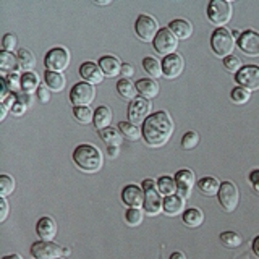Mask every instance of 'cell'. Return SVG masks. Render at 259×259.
<instances>
[{"label": "cell", "instance_id": "obj_1", "mask_svg": "<svg viewBox=\"0 0 259 259\" xmlns=\"http://www.w3.org/2000/svg\"><path fill=\"white\" fill-rule=\"evenodd\" d=\"M174 135V121L167 112L159 110L146 118L143 123V138L151 148H160Z\"/></svg>", "mask_w": 259, "mask_h": 259}, {"label": "cell", "instance_id": "obj_2", "mask_svg": "<svg viewBox=\"0 0 259 259\" xmlns=\"http://www.w3.org/2000/svg\"><path fill=\"white\" fill-rule=\"evenodd\" d=\"M73 162L78 165L79 170L86 174H96L102 168L104 157L102 152L93 144H79L73 151Z\"/></svg>", "mask_w": 259, "mask_h": 259}, {"label": "cell", "instance_id": "obj_3", "mask_svg": "<svg viewBox=\"0 0 259 259\" xmlns=\"http://www.w3.org/2000/svg\"><path fill=\"white\" fill-rule=\"evenodd\" d=\"M144 190V212L148 215H157L159 212L164 210V199H162V194L157 190V182L152 180V178H146L143 180Z\"/></svg>", "mask_w": 259, "mask_h": 259}, {"label": "cell", "instance_id": "obj_4", "mask_svg": "<svg viewBox=\"0 0 259 259\" xmlns=\"http://www.w3.org/2000/svg\"><path fill=\"white\" fill-rule=\"evenodd\" d=\"M210 47H212L214 54L217 57H222V59L232 55L235 49V39L232 32L225 28H217L210 36Z\"/></svg>", "mask_w": 259, "mask_h": 259}, {"label": "cell", "instance_id": "obj_5", "mask_svg": "<svg viewBox=\"0 0 259 259\" xmlns=\"http://www.w3.org/2000/svg\"><path fill=\"white\" fill-rule=\"evenodd\" d=\"M207 18L219 28L225 26L232 20V4L227 0H210L207 5Z\"/></svg>", "mask_w": 259, "mask_h": 259}, {"label": "cell", "instance_id": "obj_6", "mask_svg": "<svg viewBox=\"0 0 259 259\" xmlns=\"http://www.w3.org/2000/svg\"><path fill=\"white\" fill-rule=\"evenodd\" d=\"M135 31H136L138 37L143 39L144 42H149V40H154V39H156L157 32H159L160 29H159V23H157L156 18H152L151 15L141 13V15L136 18Z\"/></svg>", "mask_w": 259, "mask_h": 259}, {"label": "cell", "instance_id": "obj_7", "mask_svg": "<svg viewBox=\"0 0 259 259\" xmlns=\"http://www.w3.org/2000/svg\"><path fill=\"white\" fill-rule=\"evenodd\" d=\"M152 46H154V51L157 54L167 57V55L175 54L178 47V39L168 28H160L156 39L152 40Z\"/></svg>", "mask_w": 259, "mask_h": 259}, {"label": "cell", "instance_id": "obj_8", "mask_svg": "<svg viewBox=\"0 0 259 259\" xmlns=\"http://www.w3.org/2000/svg\"><path fill=\"white\" fill-rule=\"evenodd\" d=\"M44 65L47 71L62 73L63 70H67V67L70 65V52L63 47H54L46 54Z\"/></svg>", "mask_w": 259, "mask_h": 259}, {"label": "cell", "instance_id": "obj_9", "mask_svg": "<svg viewBox=\"0 0 259 259\" xmlns=\"http://www.w3.org/2000/svg\"><path fill=\"white\" fill-rule=\"evenodd\" d=\"M94 97L96 89L93 84L86 83V81L76 83L70 91V102L73 104V107H88L94 101Z\"/></svg>", "mask_w": 259, "mask_h": 259}, {"label": "cell", "instance_id": "obj_10", "mask_svg": "<svg viewBox=\"0 0 259 259\" xmlns=\"http://www.w3.org/2000/svg\"><path fill=\"white\" fill-rule=\"evenodd\" d=\"M217 198H219V202H221V206L227 212H233V210L238 207V202H240V193H238L237 185L233 182L221 183V190L217 193Z\"/></svg>", "mask_w": 259, "mask_h": 259}, {"label": "cell", "instance_id": "obj_11", "mask_svg": "<svg viewBox=\"0 0 259 259\" xmlns=\"http://www.w3.org/2000/svg\"><path fill=\"white\" fill-rule=\"evenodd\" d=\"M151 112V102L144 97H136L128 105V121L133 125H141L149 117Z\"/></svg>", "mask_w": 259, "mask_h": 259}, {"label": "cell", "instance_id": "obj_12", "mask_svg": "<svg viewBox=\"0 0 259 259\" xmlns=\"http://www.w3.org/2000/svg\"><path fill=\"white\" fill-rule=\"evenodd\" d=\"M31 256L34 259H59L63 256V248L54 241H36L31 246Z\"/></svg>", "mask_w": 259, "mask_h": 259}, {"label": "cell", "instance_id": "obj_13", "mask_svg": "<svg viewBox=\"0 0 259 259\" xmlns=\"http://www.w3.org/2000/svg\"><path fill=\"white\" fill-rule=\"evenodd\" d=\"M238 86L248 89V91H259V67L257 65H245L238 73L237 76Z\"/></svg>", "mask_w": 259, "mask_h": 259}, {"label": "cell", "instance_id": "obj_14", "mask_svg": "<svg viewBox=\"0 0 259 259\" xmlns=\"http://www.w3.org/2000/svg\"><path fill=\"white\" fill-rule=\"evenodd\" d=\"M240 51L248 57H259V32L254 29H246L237 39Z\"/></svg>", "mask_w": 259, "mask_h": 259}, {"label": "cell", "instance_id": "obj_15", "mask_svg": "<svg viewBox=\"0 0 259 259\" xmlns=\"http://www.w3.org/2000/svg\"><path fill=\"white\" fill-rule=\"evenodd\" d=\"M185 70V60L182 55L178 54H172L164 57L162 60V71H164V76L167 79H175L183 73Z\"/></svg>", "mask_w": 259, "mask_h": 259}, {"label": "cell", "instance_id": "obj_16", "mask_svg": "<svg viewBox=\"0 0 259 259\" xmlns=\"http://www.w3.org/2000/svg\"><path fill=\"white\" fill-rule=\"evenodd\" d=\"M175 182H177V191L178 194L186 199V198H190L191 196V190H193V186H194V182H196V178H194V174L191 172L190 168H182V170H178V172L175 174Z\"/></svg>", "mask_w": 259, "mask_h": 259}, {"label": "cell", "instance_id": "obj_17", "mask_svg": "<svg viewBox=\"0 0 259 259\" xmlns=\"http://www.w3.org/2000/svg\"><path fill=\"white\" fill-rule=\"evenodd\" d=\"M121 199L128 207H143L144 190L138 185H126L121 191Z\"/></svg>", "mask_w": 259, "mask_h": 259}, {"label": "cell", "instance_id": "obj_18", "mask_svg": "<svg viewBox=\"0 0 259 259\" xmlns=\"http://www.w3.org/2000/svg\"><path fill=\"white\" fill-rule=\"evenodd\" d=\"M79 75L86 81V83L93 84V86L102 83V79H104V73L99 67V63H94V62H84L83 65H81Z\"/></svg>", "mask_w": 259, "mask_h": 259}, {"label": "cell", "instance_id": "obj_19", "mask_svg": "<svg viewBox=\"0 0 259 259\" xmlns=\"http://www.w3.org/2000/svg\"><path fill=\"white\" fill-rule=\"evenodd\" d=\"M36 232L44 241H52L57 235V222L52 217H40L36 224Z\"/></svg>", "mask_w": 259, "mask_h": 259}, {"label": "cell", "instance_id": "obj_20", "mask_svg": "<svg viewBox=\"0 0 259 259\" xmlns=\"http://www.w3.org/2000/svg\"><path fill=\"white\" fill-rule=\"evenodd\" d=\"M121 63L117 57H113V55H104L101 57V60H99V67L104 73V76H107V78H115L117 75H120L121 73Z\"/></svg>", "mask_w": 259, "mask_h": 259}, {"label": "cell", "instance_id": "obj_21", "mask_svg": "<svg viewBox=\"0 0 259 259\" xmlns=\"http://www.w3.org/2000/svg\"><path fill=\"white\" fill-rule=\"evenodd\" d=\"M136 89L140 97H144V99H154L159 94V83L152 78H141L136 81Z\"/></svg>", "mask_w": 259, "mask_h": 259}, {"label": "cell", "instance_id": "obj_22", "mask_svg": "<svg viewBox=\"0 0 259 259\" xmlns=\"http://www.w3.org/2000/svg\"><path fill=\"white\" fill-rule=\"evenodd\" d=\"M185 199L180 194H172V196L164 198V212L170 217H175L178 214L185 212Z\"/></svg>", "mask_w": 259, "mask_h": 259}, {"label": "cell", "instance_id": "obj_23", "mask_svg": "<svg viewBox=\"0 0 259 259\" xmlns=\"http://www.w3.org/2000/svg\"><path fill=\"white\" fill-rule=\"evenodd\" d=\"M168 29L174 32V34L177 36V39H190L191 34H193V26H191V23L188 20H182V18H178V20H174V21H170L168 23Z\"/></svg>", "mask_w": 259, "mask_h": 259}, {"label": "cell", "instance_id": "obj_24", "mask_svg": "<svg viewBox=\"0 0 259 259\" xmlns=\"http://www.w3.org/2000/svg\"><path fill=\"white\" fill-rule=\"evenodd\" d=\"M44 81H46V86L51 89L54 93H60L67 86V79L62 75V73H57V71H47L44 73Z\"/></svg>", "mask_w": 259, "mask_h": 259}, {"label": "cell", "instance_id": "obj_25", "mask_svg": "<svg viewBox=\"0 0 259 259\" xmlns=\"http://www.w3.org/2000/svg\"><path fill=\"white\" fill-rule=\"evenodd\" d=\"M112 121V110L107 107V105H101L94 110V126L97 128V132L104 128H109Z\"/></svg>", "mask_w": 259, "mask_h": 259}, {"label": "cell", "instance_id": "obj_26", "mask_svg": "<svg viewBox=\"0 0 259 259\" xmlns=\"http://www.w3.org/2000/svg\"><path fill=\"white\" fill-rule=\"evenodd\" d=\"M99 136H101V140L107 144V148L109 146H115V148H118V146L123 143V135L120 133L118 128H113V126L99 130Z\"/></svg>", "mask_w": 259, "mask_h": 259}, {"label": "cell", "instance_id": "obj_27", "mask_svg": "<svg viewBox=\"0 0 259 259\" xmlns=\"http://www.w3.org/2000/svg\"><path fill=\"white\" fill-rule=\"evenodd\" d=\"M117 93L123 97V99L132 102L133 99H136V94H138V89H136V84H133L132 79L128 78H121L118 79L117 83Z\"/></svg>", "mask_w": 259, "mask_h": 259}, {"label": "cell", "instance_id": "obj_28", "mask_svg": "<svg viewBox=\"0 0 259 259\" xmlns=\"http://www.w3.org/2000/svg\"><path fill=\"white\" fill-rule=\"evenodd\" d=\"M198 188L202 194H206V196H214V194H217L219 190H221V182L214 177H202L198 182Z\"/></svg>", "mask_w": 259, "mask_h": 259}, {"label": "cell", "instance_id": "obj_29", "mask_svg": "<svg viewBox=\"0 0 259 259\" xmlns=\"http://www.w3.org/2000/svg\"><path fill=\"white\" fill-rule=\"evenodd\" d=\"M182 219L186 227L194 229V227H199L202 222H204V214H202V210H199L198 207H190L183 212Z\"/></svg>", "mask_w": 259, "mask_h": 259}, {"label": "cell", "instance_id": "obj_30", "mask_svg": "<svg viewBox=\"0 0 259 259\" xmlns=\"http://www.w3.org/2000/svg\"><path fill=\"white\" fill-rule=\"evenodd\" d=\"M0 68H2L4 75L7 71H12L16 73L20 70V63H18V57L13 55L12 52H0Z\"/></svg>", "mask_w": 259, "mask_h": 259}, {"label": "cell", "instance_id": "obj_31", "mask_svg": "<svg viewBox=\"0 0 259 259\" xmlns=\"http://www.w3.org/2000/svg\"><path fill=\"white\" fill-rule=\"evenodd\" d=\"M40 86V81H39V76L36 75L34 71H28V73H23L21 75V88H23V93H28V94H32V93H37V89Z\"/></svg>", "mask_w": 259, "mask_h": 259}, {"label": "cell", "instance_id": "obj_32", "mask_svg": "<svg viewBox=\"0 0 259 259\" xmlns=\"http://www.w3.org/2000/svg\"><path fill=\"white\" fill-rule=\"evenodd\" d=\"M18 63H20V68L28 73V71H32V68L36 67V57L32 54L29 49H20L18 52Z\"/></svg>", "mask_w": 259, "mask_h": 259}, {"label": "cell", "instance_id": "obj_33", "mask_svg": "<svg viewBox=\"0 0 259 259\" xmlns=\"http://www.w3.org/2000/svg\"><path fill=\"white\" fill-rule=\"evenodd\" d=\"M143 68L149 75V78H152V79L160 78L162 75H164V71H162V63L157 59H154V57H144Z\"/></svg>", "mask_w": 259, "mask_h": 259}, {"label": "cell", "instance_id": "obj_34", "mask_svg": "<svg viewBox=\"0 0 259 259\" xmlns=\"http://www.w3.org/2000/svg\"><path fill=\"white\" fill-rule=\"evenodd\" d=\"M157 190L160 194H164V196H172V194L177 193V182H175V178L172 177H168V175H164V177H160L159 180H157Z\"/></svg>", "mask_w": 259, "mask_h": 259}, {"label": "cell", "instance_id": "obj_35", "mask_svg": "<svg viewBox=\"0 0 259 259\" xmlns=\"http://www.w3.org/2000/svg\"><path fill=\"white\" fill-rule=\"evenodd\" d=\"M118 130H120V133L123 135V138H126L130 141H138L143 135V130H140L133 123H130V121H120Z\"/></svg>", "mask_w": 259, "mask_h": 259}, {"label": "cell", "instance_id": "obj_36", "mask_svg": "<svg viewBox=\"0 0 259 259\" xmlns=\"http://www.w3.org/2000/svg\"><path fill=\"white\" fill-rule=\"evenodd\" d=\"M221 243H222L224 246H227V248H238L243 243V238H241L240 233L227 230V232L221 233Z\"/></svg>", "mask_w": 259, "mask_h": 259}, {"label": "cell", "instance_id": "obj_37", "mask_svg": "<svg viewBox=\"0 0 259 259\" xmlns=\"http://www.w3.org/2000/svg\"><path fill=\"white\" fill-rule=\"evenodd\" d=\"M144 219V212L140 207H130L125 212V222L130 227H138Z\"/></svg>", "mask_w": 259, "mask_h": 259}, {"label": "cell", "instance_id": "obj_38", "mask_svg": "<svg viewBox=\"0 0 259 259\" xmlns=\"http://www.w3.org/2000/svg\"><path fill=\"white\" fill-rule=\"evenodd\" d=\"M73 115L81 125H88L94 121V112L89 107H73Z\"/></svg>", "mask_w": 259, "mask_h": 259}, {"label": "cell", "instance_id": "obj_39", "mask_svg": "<svg viewBox=\"0 0 259 259\" xmlns=\"http://www.w3.org/2000/svg\"><path fill=\"white\" fill-rule=\"evenodd\" d=\"M199 144V133L191 130V132H186L182 138V149L185 151H191Z\"/></svg>", "mask_w": 259, "mask_h": 259}, {"label": "cell", "instance_id": "obj_40", "mask_svg": "<svg viewBox=\"0 0 259 259\" xmlns=\"http://www.w3.org/2000/svg\"><path fill=\"white\" fill-rule=\"evenodd\" d=\"M5 78V83H7V88L8 91H10V94H20L23 93V88H21V76L18 75V73H12V75L8 76H4Z\"/></svg>", "mask_w": 259, "mask_h": 259}, {"label": "cell", "instance_id": "obj_41", "mask_svg": "<svg viewBox=\"0 0 259 259\" xmlns=\"http://www.w3.org/2000/svg\"><path fill=\"white\" fill-rule=\"evenodd\" d=\"M15 191V180L10 175H0V196L7 198Z\"/></svg>", "mask_w": 259, "mask_h": 259}, {"label": "cell", "instance_id": "obj_42", "mask_svg": "<svg viewBox=\"0 0 259 259\" xmlns=\"http://www.w3.org/2000/svg\"><path fill=\"white\" fill-rule=\"evenodd\" d=\"M249 96H251V93L248 91V89L241 88V86L233 88V89H232V93H230L232 101H233L235 104H238V105L246 104V102L249 101Z\"/></svg>", "mask_w": 259, "mask_h": 259}, {"label": "cell", "instance_id": "obj_43", "mask_svg": "<svg viewBox=\"0 0 259 259\" xmlns=\"http://www.w3.org/2000/svg\"><path fill=\"white\" fill-rule=\"evenodd\" d=\"M224 67L227 71H230V73H238L241 68H243V63L241 60L238 59L237 55H229V57H225L224 59Z\"/></svg>", "mask_w": 259, "mask_h": 259}, {"label": "cell", "instance_id": "obj_44", "mask_svg": "<svg viewBox=\"0 0 259 259\" xmlns=\"http://www.w3.org/2000/svg\"><path fill=\"white\" fill-rule=\"evenodd\" d=\"M2 47H4V51H7V52L15 51V47H16V36L10 34V32L5 34L4 39H2Z\"/></svg>", "mask_w": 259, "mask_h": 259}, {"label": "cell", "instance_id": "obj_45", "mask_svg": "<svg viewBox=\"0 0 259 259\" xmlns=\"http://www.w3.org/2000/svg\"><path fill=\"white\" fill-rule=\"evenodd\" d=\"M37 99L40 104H47L49 99H51V89H49L46 84H40L37 89Z\"/></svg>", "mask_w": 259, "mask_h": 259}, {"label": "cell", "instance_id": "obj_46", "mask_svg": "<svg viewBox=\"0 0 259 259\" xmlns=\"http://www.w3.org/2000/svg\"><path fill=\"white\" fill-rule=\"evenodd\" d=\"M32 101H34V97H32V94H28V93H20L16 94V102L24 105V107H31L32 105Z\"/></svg>", "mask_w": 259, "mask_h": 259}, {"label": "cell", "instance_id": "obj_47", "mask_svg": "<svg viewBox=\"0 0 259 259\" xmlns=\"http://www.w3.org/2000/svg\"><path fill=\"white\" fill-rule=\"evenodd\" d=\"M249 183L253 186V190L259 194V168H254L253 172L249 174Z\"/></svg>", "mask_w": 259, "mask_h": 259}, {"label": "cell", "instance_id": "obj_48", "mask_svg": "<svg viewBox=\"0 0 259 259\" xmlns=\"http://www.w3.org/2000/svg\"><path fill=\"white\" fill-rule=\"evenodd\" d=\"M120 75L123 76V78L130 79L135 75V67H133L132 63H123V65H121V73H120Z\"/></svg>", "mask_w": 259, "mask_h": 259}, {"label": "cell", "instance_id": "obj_49", "mask_svg": "<svg viewBox=\"0 0 259 259\" xmlns=\"http://www.w3.org/2000/svg\"><path fill=\"white\" fill-rule=\"evenodd\" d=\"M0 210H2V214H0V222H4L8 215V202L5 198L0 199Z\"/></svg>", "mask_w": 259, "mask_h": 259}, {"label": "cell", "instance_id": "obj_50", "mask_svg": "<svg viewBox=\"0 0 259 259\" xmlns=\"http://www.w3.org/2000/svg\"><path fill=\"white\" fill-rule=\"evenodd\" d=\"M8 88H7V83H5V78L0 79V97H2V101H5L8 97Z\"/></svg>", "mask_w": 259, "mask_h": 259}, {"label": "cell", "instance_id": "obj_51", "mask_svg": "<svg viewBox=\"0 0 259 259\" xmlns=\"http://www.w3.org/2000/svg\"><path fill=\"white\" fill-rule=\"evenodd\" d=\"M2 104L5 105L7 109H13V105L16 104V96L15 94H10L5 101H2Z\"/></svg>", "mask_w": 259, "mask_h": 259}, {"label": "cell", "instance_id": "obj_52", "mask_svg": "<svg viewBox=\"0 0 259 259\" xmlns=\"http://www.w3.org/2000/svg\"><path fill=\"white\" fill-rule=\"evenodd\" d=\"M13 113H16V115H21V113H24V112H26V107H24V105H21V104H18V102H16L15 105H13Z\"/></svg>", "mask_w": 259, "mask_h": 259}, {"label": "cell", "instance_id": "obj_53", "mask_svg": "<svg viewBox=\"0 0 259 259\" xmlns=\"http://www.w3.org/2000/svg\"><path fill=\"white\" fill-rule=\"evenodd\" d=\"M251 248H253V253H254V256L259 259V235H257V237L253 240V245H251Z\"/></svg>", "mask_w": 259, "mask_h": 259}, {"label": "cell", "instance_id": "obj_54", "mask_svg": "<svg viewBox=\"0 0 259 259\" xmlns=\"http://www.w3.org/2000/svg\"><path fill=\"white\" fill-rule=\"evenodd\" d=\"M107 154H109V157H117L118 156V148H115V146H109L107 148Z\"/></svg>", "mask_w": 259, "mask_h": 259}, {"label": "cell", "instance_id": "obj_55", "mask_svg": "<svg viewBox=\"0 0 259 259\" xmlns=\"http://www.w3.org/2000/svg\"><path fill=\"white\" fill-rule=\"evenodd\" d=\"M7 112H8V109L5 107L4 104H0V120H5V117H7Z\"/></svg>", "mask_w": 259, "mask_h": 259}, {"label": "cell", "instance_id": "obj_56", "mask_svg": "<svg viewBox=\"0 0 259 259\" xmlns=\"http://www.w3.org/2000/svg\"><path fill=\"white\" fill-rule=\"evenodd\" d=\"M170 259H186V256L183 253H180V251H175V253L170 254Z\"/></svg>", "mask_w": 259, "mask_h": 259}, {"label": "cell", "instance_id": "obj_57", "mask_svg": "<svg viewBox=\"0 0 259 259\" xmlns=\"http://www.w3.org/2000/svg\"><path fill=\"white\" fill-rule=\"evenodd\" d=\"M4 259H21L18 254H8V256H5Z\"/></svg>", "mask_w": 259, "mask_h": 259}, {"label": "cell", "instance_id": "obj_58", "mask_svg": "<svg viewBox=\"0 0 259 259\" xmlns=\"http://www.w3.org/2000/svg\"><path fill=\"white\" fill-rule=\"evenodd\" d=\"M96 4H97V5H102V4H104V5H109L110 2H109V0H104V2H96Z\"/></svg>", "mask_w": 259, "mask_h": 259}, {"label": "cell", "instance_id": "obj_59", "mask_svg": "<svg viewBox=\"0 0 259 259\" xmlns=\"http://www.w3.org/2000/svg\"><path fill=\"white\" fill-rule=\"evenodd\" d=\"M67 254H70V249L68 248H63V256H67Z\"/></svg>", "mask_w": 259, "mask_h": 259}, {"label": "cell", "instance_id": "obj_60", "mask_svg": "<svg viewBox=\"0 0 259 259\" xmlns=\"http://www.w3.org/2000/svg\"><path fill=\"white\" fill-rule=\"evenodd\" d=\"M59 259H60V257H59Z\"/></svg>", "mask_w": 259, "mask_h": 259}]
</instances>
